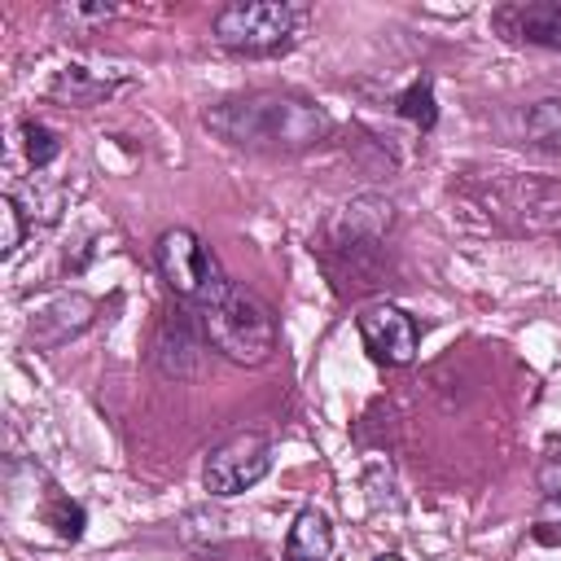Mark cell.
<instances>
[{
    "mask_svg": "<svg viewBox=\"0 0 561 561\" xmlns=\"http://www.w3.org/2000/svg\"><path fill=\"white\" fill-rule=\"evenodd\" d=\"M522 131L535 149H548V153H561V101L548 96V101H535L526 114H522Z\"/></svg>",
    "mask_w": 561,
    "mask_h": 561,
    "instance_id": "obj_12",
    "label": "cell"
},
{
    "mask_svg": "<svg viewBox=\"0 0 561 561\" xmlns=\"http://www.w3.org/2000/svg\"><path fill=\"white\" fill-rule=\"evenodd\" d=\"M495 26L508 39L535 44V48H561V4L535 0V4H513L495 13Z\"/></svg>",
    "mask_w": 561,
    "mask_h": 561,
    "instance_id": "obj_9",
    "label": "cell"
},
{
    "mask_svg": "<svg viewBox=\"0 0 561 561\" xmlns=\"http://www.w3.org/2000/svg\"><path fill=\"white\" fill-rule=\"evenodd\" d=\"M158 272L171 285V294H180L193 307H206L210 298H219L228 289V276L219 272V259L188 228H167L158 237Z\"/></svg>",
    "mask_w": 561,
    "mask_h": 561,
    "instance_id": "obj_4",
    "label": "cell"
},
{
    "mask_svg": "<svg viewBox=\"0 0 561 561\" xmlns=\"http://www.w3.org/2000/svg\"><path fill=\"white\" fill-rule=\"evenodd\" d=\"M333 557V526L320 508H302L285 539V561H329Z\"/></svg>",
    "mask_w": 561,
    "mask_h": 561,
    "instance_id": "obj_11",
    "label": "cell"
},
{
    "mask_svg": "<svg viewBox=\"0 0 561 561\" xmlns=\"http://www.w3.org/2000/svg\"><path fill=\"white\" fill-rule=\"evenodd\" d=\"M272 469V443L263 434H232L228 443H219L210 456H206V469H202V486L219 500L254 486L263 473Z\"/></svg>",
    "mask_w": 561,
    "mask_h": 561,
    "instance_id": "obj_5",
    "label": "cell"
},
{
    "mask_svg": "<svg viewBox=\"0 0 561 561\" xmlns=\"http://www.w3.org/2000/svg\"><path fill=\"white\" fill-rule=\"evenodd\" d=\"M114 9L110 4H70V9H61V18H70V22H96V18H110Z\"/></svg>",
    "mask_w": 561,
    "mask_h": 561,
    "instance_id": "obj_16",
    "label": "cell"
},
{
    "mask_svg": "<svg viewBox=\"0 0 561 561\" xmlns=\"http://www.w3.org/2000/svg\"><path fill=\"white\" fill-rule=\"evenodd\" d=\"M543 486H548V513H557V522H561V469L557 465L543 469Z\"/></svg>",
    "mask_w": 561,
    "mask_h": 561,
    "instance_id": "obj_17",
    "label": "cell"
},
{
    "mask_svg": "<svg viewBox=\"0 0 561 561\" xmlns=\"http://www.w3.org/2000/svg\"><path fill=\"white\" fill-rule=\"evenodd\" d=\"M399 114L408 118V123H416L421 131H430L434 123H438V105H434V83L421 75L416 83H408V92L399 96Z\"/></svg>",
    "mask_w": 561,
    "mask_h": 561,
    "instance_id": "obj_13",
    "label": "cell"
},
{
    "mask_svg": "<svg viewBox=\"0 0 561 561\" xmlns=\"http://www.w3.org/2000/svg\"><path fill=\"white\" fill-rule=\"evenodd\" d=\"M22 245V206L18 197L0 202V254H13Z\"/></svg>",
    "mask_w": 561,
    "mask_h": 561,
    "instance_id": "obj_15",
    "label": "cell"
},
{
    "mask_svg": "<svg viewBox=\"0 0 561 561\" xmlns=\"http://www.w3.org/2000/svg\"><path fill=\"white\" fill-rule=\"evenodd\" d=\"M206 333H202V320H193L188 311H171L158 333H153V364L162 377H175V381H188L202 373V359H206Z\"/></svg>",
    "mask_w": 561,
    "mask_h": 561,
    "instance_id": "obj_7",
    "label": "cell"
},
{
    "mask_svg": "<svg viewBox=\"0 0 561 561\" xmlns=\"http://www.w3.org/2000/svg\"><path fill=\"white\" fill-rule=\"evenodd\" d=\"M118 88H123V75H92L88 66H61L53 75V83H48V96L61 101V105L88 110V105L110 101Z\"/></svg>",
    "mask_w": 561,
    "mask_h": 561,
    "instance_id": "obj_10",
    "label": "cell"
},
{
    "mask_svg": "<svg viewBox=\"0 0 561 561\" xmlns=\"http://www.w3.org/2000/svg\"><path fill=\"white\" fill-rule=\"evenodd\" d=\"M359 337L368 355L386 368H403L416 355V320L394 302H373L359 311Z\"/></svg>",
    "mask_w": 561,
    "mask_h": 561,
    "instance_id": "obj_6",
    "label": "cell"
},
{
    "mask_svg": "<svg viewBox=\"0 0 561 561\" xmlns=\"http://www.w3.org/2000/svg\"><path fill=\"white\" fill-rule=\"evenodd\" d=\"M373 561H403L399 552H381V557H373Z\"/></svg>",
    "mask_w": 561,
    "mask_h": 561,
    "instance_id": "obj_18",
    "label": "cell"
},
{
    "mask_svg": "<svg viewBox=\"0 0 561 561\" xmlns=\"http://www.w3.org/2000/svg\"><path fill=\"white\" fill-rule=\"evenodd\" d=\"M307 26V9L302 4H285V0H259V4H224L215 13V39L228 53H245V57H267L289 48Z\"/></svg>",
    "mask_w": 561,
    "mask_h": 561,
    "instance_id": "obj_3",
    "label": "cell"
},
{
    "mask_svg": "<svg viewBox=\"0 0 561 561\" xmlns=\"http://www.w3.org/2000/svg\"><path fill=\"white\" fill-rule=\"evenodd\" d=\"M22 149H26V162H31L35 171H44V167L61 153L57 136H53L44 123H22Z\"/></svg>",
    "mask_w": 561,
    "mask_h": 561,
    "instance_id": "obj_14",
    "label": "cell"
},
{
    "mask_svg": "<svg viewBox=\"0 0 561 561\" xmlns=\"http://www.w3.org/2000/svg\"><path fill=\"white\" fill-rule=\"evenodd\" d=\"M197 320H202L206 342L224 359H232L241 368H259L276 351V320H272V311L250 289H241L232 280H228V289L219 298L197 307Z\"/></svg>",
    "mask_w": 561,
    "mask_h": 561,
    "instance_id": "obj_2",
    "label": "cell"
},
{
    "mask_svg": "<svg viewBox=\"0 0 561 561\" xmlns=\"http://www.w3.org/2000/svg\"><path fill=\"white\" fill-rule=\"evenodd\" d=\"M202 127H210L219 140L241 145V149H263V153H298L311 149L329 136V114L289 88H254L215 101L202 114Z\"/></svg>",
    "mask_w": 561,
    "mask_h": 561,
    "instance_id": "obj_1",
    "label": "cell"
},
{
    "mask_svg": "<svg viewBox=\"0 0 561 561\" xmlns=\"http://www.w3.org/2000/svg\"><path fill=\"white\" fill-rule=\"evenodd\" d=\"M92 316H96V302L88 294H57L53 302H44L35 311L26 337H31V346H61L75 333H83L92 324Z\"/></svg>",
    "mask_w": 561,
    "mask_h": 561,
    "instance_id": "obj_8",
    "label": "cell"
}]
</instances>
